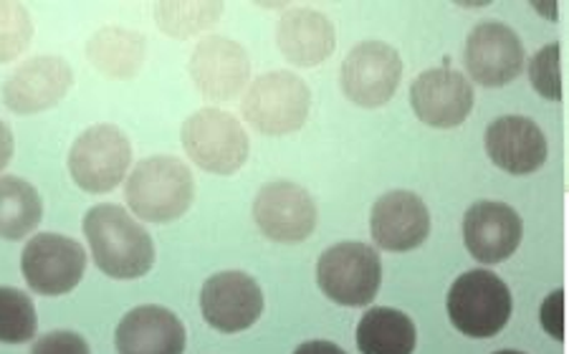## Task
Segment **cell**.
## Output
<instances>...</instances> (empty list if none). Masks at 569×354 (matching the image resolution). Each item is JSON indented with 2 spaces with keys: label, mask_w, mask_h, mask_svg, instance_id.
<instances>
[{
  "label": "cell",
  "mask_w": 569,
  "mask_h": 354,
  "mask_svg": "<svg viewBox=\"0 0 569 354\" xmlns=\"http://www.w3.org/2000/svg\"><path fill=\"white\" fill-rule=\"evenodd\" d=\"M277 43L293 67H317L335 53V23L315 8H289L277 26Z\"/></svg>",
  "instance_id": "obj_20"
},
{
  "label": "cell",
  "mask_w": 569,
  "mask_h": 354,
  "mask_svg": "<svg viewBox=\"0 0 569 354\" xmlns=\"http://www.w3.org/2000/svg\"><path fill=\"white\" fill-rule=\"evenodd\" d=\"M147 41L142 33L124 26H104L89 36L87 59L99 74L109 79H132L142 69Z\"/></svg>",
  "instance_id": "obj_21"
},
{
  "label": "cell",
  "mask_w": 569,
  "mask_h": 354,
  "mask_svg": "<svg viewBox=\"0 0 569 354\" xmlns=\"http://www.w3.org/2000/svg\"><path fill=\"white\" fill-rule=\"evenodd\" d=\"M293 354H347V352L335 342L315 340V342L301 344V347H297V352H293Z\"/></svg>",
  "instance_id": "obj_31"
},
{
  "label": "cell",
  "mask_w": 569,
  "mask_h": 354,
  "mask_svg": "<svg viewBox=\"0 0 569 354\" xmlns=\"http://www.w3.org/2000/svg\"><path fill=\"white\" fill-rule=\"evenodd\" d=\"M186 342V326L178 314L158 304L132 309L114 334L119 354H182Z\"/></svg>",
  "instance_id": "obj_19"
},
{
  "label": "cell",
  "mask_w": 569,
  "mask_h": 354,
  "mask_svg": "<svg viewBox=\"0 0 569 354\" xmlns=\"http://www.w3.org/2000/svg\"><path fill=\"white\" fill-rule=\"evenodd\" d=\"M223 3H158L154 6V21L172 39H192L220 21Z\"/></svg>",
  "instance_id": "obj_24"
},
{
  "label": "cell",
  "mask_w": 569,
  "mask_h": 354,
  "mask_svg": "<svg viewBox=\"0 0 569 354\" xmlns=\"http://www.w3.org/2000/svg\"><path fill=\"white\" fill-rule=\"evenodd\" d=\"M188 71L200 94L213 102H228L243 92L251 77V59L238 41L226 36H206L190 53Z\"/></svg>",
  "instance_id": "obj_12"
},
{
  "label": "cell",
  "mask_w": 569,
  "mask_h": 354,
  "mask_svg": "<svg viewBox=\"0 0 569 354\" xmlns=\"http://www.w3.org/2000/svg\"><path fill=\"white\" fill-rule=\"evenodd\" d=\"M529 79L537 92L547 99L559 102L562 99V69H559V43L539 49L529 63Z\"/></svg>",
  "instance_id": "obj_27"
},
{
  "label": "cell",
  "mask_w": 569,
  "mask_h": 354,
  "mask_svg": "<svg viewBox=\"0 0 569 354\" xmlns=\"http://www.w3.org/2000/svg\"><path fill=\"white\" fill-rule=\"evenodd\" d=\"M13 158V132L3 120H0V172L8 168Z\"/></svg>",
  "instance_id": "obj_30"
},
{
  "label": "cell",
  "mask_w": 569,
  "mask_h": 354,
  "mask_svg": "<svg viewBox=\"0 0 569 354\" xmlns=\"http://www.w3.org/2000/svg\"><path fill=\"white\" fill-rule=\"evenodd\" d=\"M73 71L61 57H36L23 61L3 84V104L13 114H39L57 107L69 94Z\"/></svg>",
  "instance_id": "obj_14"
},
{
  "label": "cell",
  "mask_w": 569,
  "mask_h": 354,
  "mask_svg": "<svg viewBox=\"0 0 569 354\" xmlns=\"http://www.w3.org/2000/svg\"><path fill=\"white\" fill-rule=\"evenodd\" d=\"M493 354H525V352H517V350H501V352H493Z\"/></svg>",
  "instance_id": "obj_32"
},
{
  "label": "cell",
  "mask_w": 569,
  "mask_h": 354,
  "mask_svg": "<svg viewBox=\"0 0 569 354\" xmlns=\"http://www.w3.org/2000/svg\"><path fill=\"white\" fill-rule=\"evenodd\" d=\"M21 269L36 294L63 296L81 284L87 271V251L79 241L61 233H36L26 243Z\"/></svg>",
  "instance_id": "obj_8"
},
{
  "label": "cell",
  "mask_w": 569,
  "mask_h": 354,
  "mask_svg": "<svg viewBox=\"0 0 569 354\" xmlns=\"http://www.w3.org/2000/svg\"><path fill=\"white\" fill-rule=\"evenodd\" d=\"M31 354H91L87 340L77 332H49L41 340H36Z\"/></svg>",
  "instance_id": "obj_28"
},
{
  "label": "cell",
  "mask_w": 569,
  "mask_h": 354,
  "mask_svg": "<svg viewBox=\"0 0 569 354\" xmlns=\"http://www.w3.org/2000/svg\"><path fill=\"white\" fill-rule=\"evenodd\" d=\"M402 79V59L390 43L362 41L347 53L339 69V87L350 102L365 109L388 104Z\"/></svg>",
  "instance_id": "obj_9"
},
{
  "label": "cell",
  "mask_w": 569,
  "mask_h": 354,
  "mask_svg": "<svg viewBox=\"0 0 569 354\" xmlns=\"http://www.w3.org/2000/svg\"><path fill=\"white\" fill-rule=\"evenodd\" d=\"M486 152L509 175H531L547 162L549 144L539 124L529 117H499L486 130Z\"/></svg>",
  "instance_id": "obj_18"
},
{
  "label": "cell",
  "mask_w": 569,
  "mask_h": 354,
  "mask_svg": "<svg viewBox=\"0 0 569 354\" xmlns=\"http://www.w3.org/2000/svg\"><path fill=\"white\" fill-rule=\"evenodd\" d=\"M132 144L114 124H94L69 150L71 180L89 195L112 193L130 170Z\"/></svg>",
  "instance_id": "obj_6"
},
{
  "label": "cell",
  "mask_w": 569,
  "mask_h": 354,
  "mask_svg": "<svg viewBox=\"0 0 569 354\" xmlns=\"http://www.w3.org/2000/svg\"><path fill=\"white\" fill-rule=\"evenodd\" d=\"M127 205L147 223H170L188 213L196 198V180L186 162L158 154L137 162L127 180Z\"/></svg>",
  "instance_id": "obj_2"
},
{
  "label": "cell",
  "mask_w": 569,
  "mask_h": 354,
  "mask_svg": "<svg viewBox=\"0 0 569 354\" xmlns=\"http://www.w3.org/2000/svg\"><path fill=\"white\" fill-rule=\"evenodd\" d=\"M317 281L321 292L335 304H370L382 284V263L378 251L360 241L337 243L319 256Z\"/></svg>",
  "instance_id": "obj_7"
},
{
  "label": "cell",
  "mask_w": 569,
  "mask_h": 354,
  "mask_svg": "<svg viewBox=\"0 0 569 354\" xmlns=\"http://www.w3.org/2000/svg\"><path fill=\"white\" fill-rule=\"evenodd\" d=\"M511 306L509 286L486 269L466 271L448 294V316L471 340L497 337L511 320Z\"/></svg>",
  "instance_id": "obj_4"
},
{
  "label": "cell",
  "mask_w": 569,
  "mask_h": 354,
  "mask_svg": "<svg viewBox=\"0 0 569 354\" xmlns=\"http://www.w3.org/2000/svg\"><path fill=\"white\" fill-rule=\"evenodd\" d=\"M562 302H565V292H555L545 304H541V324H545V330L552 334L555 340L565 337Z\"/></svg>",
  "instance_id": "obj_29"
},
{
  "label": "cell",
  "mask_w": 569,
  "mask_h": 354,
  "mask_svg": "<svg viewBox=\"0 0 569 354\" xmlns=\"http://www.w3.org/2000/svg\"><path fill=\"white\" fill-rule=\"evenodd\" d=\"M84 233L97 269L112 279H142L154 263L152 235L122 205H94L84 218Z\"/></svg>",
  "instance_id": "obj_1"
},
{
  "label": "cell",
  "mask_w": 569,
  "mask_h": 354,
  "mask_svg": "<svg viewBox=\"0 0 569 354\" xmlns=\"http://www.w3.org/2000/svg\"><path fill=\"white\" fill-rule=\"evenodd\" d=\"M182 148L198 168L213 175H233L249 160V134L233 114L220 109H198L180 130Z\"/></svg>",
  "instance_id": "obj_5"
},
{
  "label": "cell",
  "mask_w": 569,
  "mask_h": 354,
  "mask_svg": "<svg viewBox=\"0 0 569 354\" xmlns=\"http://www.w3.org/2000/svg\"><path fill=\"white\" fill-rule=\"evenodd\" d=\"M418 332L408 314L375 306L357 324V347L362 354H412Z\"/></svg>",
  "instance_id": "obj_22"
},
{
  "label": "cell",
  "mask_w": 569,
  "mask_h": 354,
  "mask_svg": "<svg viewBox=\"0 0 569 354\" xmlns=\"http://www.w3.org/2000/svg\"><path fill=\"white\" fill-rule=\"evenodd\" d=\"M33 39V21L18 3H0V63L16 61L29 49Z\"/></svg>",
  "instance_id": "obj_26"
},
{
  "label": "cell",
  "mask_w": 569,
  "mask_h": 354,
  "mask_svg": "<svg viewBox=\"0 0 569 354\" xmlns=\"http://www.w3.org/2000/svg\"><path fill=\"white\" fill-rule=\"evenodd\" d=\"M370 233L380 249L406 253L423 246L430 233V213L423 198L392 190L378 198L370 215Z\"/></svg>",
  "instance_id": "obj_16"
},
{
  "label": "cell",
  "mask_w": 569,
  "mask_h": 354,
  "mask_svg": "<svg viewBox=\"0 0 569 354\" xmlns=\"http://www.w3.org/2000/svg\"><path fill=\"white\" fill-rule=\"evenodd\" d=\"M43 203L29 180L0 175V239L21 241L41 225Z\"/></svg>",
  "instance_id": "obj_23"
},
{
  "label": "cell",
  "mask_w": 569,
  "mask_h": 354,
  "mask_svg": "<svg viewBox=\"0 0 569 354\" xmlns=\"http://www.w3.org/2000/svg\"><path fill=\"white\" fill-rule=\"evenodd\" d=\"M410 104L423 124L451 130L463 124L471 114L473 87L458 71L430 69L410 84Z\"/></svg>",
  "instance_id": "obj_15"
},
{
  "label": "cell",
  "mask_w": 569,
  "mask_h": 354,
  "mask_svg": "<svg viewBox=\"0 0 569 354\" xmlns=\"http://www.w3.org/2000/svg\"><path fill=\"white\" fill-rule=\"evenodd\" d=\"M200 312L213 330L236 334L253 326L263 314V292L243 271L213 274L200 292Z\"/></svg>",
  "instance_id": "obj_11"
},
{
  "label": "cell",
  "mask_w": 569,
  "mask_h": 354,
  "mask_svg": "<svg viewBox=\"0 0 569 354\" xmlns=\"http://www.w3.org/2000/svg\"><path fill=\"white\" fill-rule=\"evenodd\" d=\"M311 109L307 81L293 71L261 74L243 94L241 112L256 132L281 138L305 127Z\"/></svg>",
  "instance_id": "obj_3"
},
{
  "label": "cell",
  "mask_w": 569,
  "mask_h": 354,
  "mask_svg": "<svg viewBox=\"0 0 569 354\" xmlns=\"http://www.w3.org/2000/svg\"><path fill=\"white\" fill-rule=\"evenodd\" d=\"M36 330H39V316H36L31 296L21 289L0 286V342H31Z\"/></svg>",
  "instance_id": "obj_25"
},
{
  "label": "cell",
  "mask_w": 569,
  "mask_h": 354,
  "mask_svg": "<svg viewBox=\"0 0 569 354\" xmlns=\"http://www.w3.org/2000/svg\"><path fill=\"white\" fill-rule=\"evenodd\" d=\"M466 69L483 87H503L525 71V47L517 31L501 21H483L466 41Z\"/></svg>",
  "instance_id": "obj_13"
},
{
  "label": "cell",
  "mask_w": 569,
  "mask_h": 354,
  "mask_svg": "<svg viewBox=\"0 0 569 354\" xmlns=\"http://www.w3.org/2000/svg\"><path fill=\"white\" fill-rule=\"evenodd\" d=\"M521 233H525L521 218L507 203L479 201L468 208L463 218L466 249L486 266L507 261L519 249Z\"/></svg>",
  "instance_id": "obj_17"
},
{
  "label": "cell",
  "mask_w": 569,
  "mask_h": 354,
  "mask_svg": "<svg viewBox=\"0 0 569 354\" xmlns=\"http://www.w3.org/2000/svg\"><path fill=\"white\" fill-rule=\"evenodd\" d=\"M253 221L266 239L301 243L315 233L317 203L301 185L277 180V183L263 185L256 195Z\"/></svg>",
  "instance_id": "obj_10"
}]
</instances>
